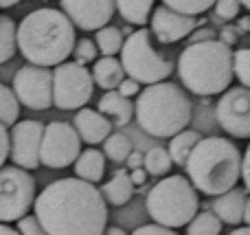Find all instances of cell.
<instances>
[{
    "label": "cell",
    "mask_w": 250,
    "mask_h": 235,
    "mask_svg": "<svg viewBox=\"0 0 250 235\" xmlns=\"http://www.w3.org/2000/svg\"><path fill=\"white\" fill-rule=\"evenodd\" d=\"M33 215L48 235H104L108 202L101 189L82 178H60L38 193Z\"/></svg>",
    "instance_id": "1"
},
{
    "label": "cell",
    "mask_w": 250,
    "mask_h": 235,
    "mask_svg": "<svg viewBox=\"0 0 250 235\" xmlns=\"http://www.w3.org/2000/svg\"><path fill=\"white\" fill-rule=\"evenodd\" d=\"M75 42V24L62 9H35L18 24V48L29 64L46 68L64 64L73 55Z\"/></svg>",
    "instance_id": "2"
},
{
    "label": "cell",
    "mask_w": 250,
    "mask_h": 235,
    "mask_svg": "<svg viewBox=\"0 0 250 235\" xmlns=\"http://www.w3.org/2000/svg\"><path fill=\"white\" fill-rule=\"evenodd\" d=\"M244 154L226 136H202L187 161V178L204 196H222L242 180Z\"/></svg>",
    "instance_id": "3"
},
{
    "label": "cell",
    "mask_w": 250,
    "mask_h": 235,
    "mask_svg": "<svg viewBox=\"0 0 250 235\" xmlns=\"http://www.w3.org/2000/svg\"><path fill=\"white\" fill-rule=\"evenodd\" d=\"M178 75L193 95H224L235 77V53L222 40L189 44L178 57Z\"/></svg>",
    "instance_id": "4"
},
{
    "label": "cell",
    "mask_w": 250,
    "mask_h": 235,
    "mask_svg": "<svg viewBox=\"0 0 250 235\" xmlns=\"http://www.w3.org/2000/svg\"><path fill=\"white\" fill-rule=\"evenodd\" d=\"M193 106L189 95L171 82L147 86L138 92V101L134 104V117L141 130L156 139H171L187 130Z\"/></svg>",
    "instance_id": "5"
},
{
    "label": "cell",
    "mask_w": 250,
    "mask_h": 235,
    "mask_svg": "<svg viewBox=\"0 0 250 235\" xmlns=\"http://www.w3.org/2000/svg\"><path fill=\"white\" fill-rule=\"evenodd\" d=\"M147 214L156 224L167 229L187 227L198 215L200 198L198 189L189 178L176 174L158 180L147 193Z\"/></svg>",
    "instance_id": "6"
},
{
    "label": "cell",
    "mask_w": 250,
    "mask_h": 235,
    "mask_svg": "<svg viewBox=\"0 0 250 235\" xmlns=\"http://www.w3.org/2000/svg\"><path fill=\"white\" fill-rule=\"evenodd\" d=\"M121 64L127 77L147 86L167 82V77L173 73V62L156 46V38L149 29H136L125 38Z\"/></svg>",
    "instance_id": "7"
},
{
    "label": "cell",
    "mask_w": 250,
    "mask_h": 235,
    "mask_svg": "<svg viewBox=\"0 0 250 235\" xmlns=\"http://www.w3.org/2000/svg\"><path fill=\"white\" fill-rule=\"evenodd\" d=\"M35 178L18 165L0 167V222H18L35 205Z\"/></svg>",
    "instance_id": "8"
},
{
    "label": "cell",
    "mask_w": 250,
    "mask_h": 235,
    "mask_svg": "<svg viewBox=\"0 0 250 235\" xmlns=\"http://www.w3.org/2000/svg\"><path fill=\"white\" fill-rule=\"evenodd\" d=\"M95 92L92 70L77 62H64L53 68V106L60 110H82Z\"/></svg>",
    "instance_id": "9"
},
{
    "label": "cell",
    "mask_w": 250,
    "mask_h": 235,
    "mask_svg": "<svg viewBox=\"0 0 250 235\" xmlns=\"http://www.w3.org/2000/svg\"><path fill=\"white\" fill-rule=\"evenodd\" d=\"M82 154V136L75 126L66 121H51L44 128L42 148H40V163L51 170H64L75 165Z\"/></svg>",
    "instance_id": "10"
},
{
    "label": "cell",
    "mask_w": 250,
    "mask_h": 235,
    "mask_svg": "<svg viewBox=\"0 0 250 235\" xmlns=\"http://www.w3.org/2000/svg\"><path fill=\"white\" fill-rule=\"evenodd\" d=\"M13 92L29 110H48L53 106V70L26 64L13 75Z\"/></svg>",
    "instance_id": "11"
},
{
    "label": "cell",
    "mask_w": 250,
    "mask_h": 235,
    "mask_svg": "<svg viewBox=\"0 0 250 235\" xmlns=\"http://www.w3.org/2000/svg\"><path fill=\"white\" fill-rule=\"evenodd\" d=\"M215 117L226 134L235 139H250V88H229L217 101Z\"/></svg>",
    "instance_id": "12"
},
{
    "label": "cell",
    "mask_w": 250,
    "mask_h": 235,
    "mask_svg": "<svg viewBox=\"0 0 250 235\" xmlns=\"http://www.w3.org/2000/svg\"><path fill=\"white\" fill-rule=\"evenodd\" d=\"M44 123L38 119H24L18 121L9 132L11 139V156L13 165L22 167L26 171L38 170L40 163V148H42V136H44Z\"/></svg>",
    "instance_id": "13"
},
{
    "label": "cell",
    "mask_w": 250,
    "mask_h": 235,
    "mask_svg": "<svg viewBox=\"0 0 250 235\" xmlns=\"http://www.w3.org/2000/svg\"><path fill=\"white\" fill-rule=\"evenodd\" d=\"M60 4L75 29L82 31L104 29L117 11L114 0H60Z\"/></svg>",
    "instance_id": "14"
},
{
    "label": "cell",
    "mask_w": 250,
    "mask_h": 235,
    "mask_svg": "<svg viewBox=\"0 0 250 235\" xmlns=\"http://www.w3.org/2000/svg\"><path fill=\"white\" fill-rule=\"evenodd\" d=\"M198 24H200L198 18L173 11V9L165 7V4L156 7L149 18V31L154 33L156 42L160 44H176L180 40L189 38L198 29Z\"/></svg>",
    "instance_id": "15"
},
{
    "label": "cell",
    "mask_w": 250,
    "mask_h": 235,
    "mask_svg": "<svg viewBox=\"0 0 250 235\" xmlns=\"http://www.w3.org/2000/svg\"><path fill=\"white\" fill-rule=\"evenodd\" d=\"M75 130L82 136V141L90 145L104 143L110 134H112V121L99 112V110L82 108L75 114Z\"/></svg>",
    "instance_id": "16"
},
{
    "label": "cell",
    "mask_w": 250,
    "mask_h": 235,
    "mask_svg": "<svg viewBox=\"0 0 250 235\" xmlns=\"http://www.w3.org/2000/svg\"><path fill=\"white\" fill-rule=\"evenodd\" d=\"M246 192L244 189H230V192L222 193V196H215L211 205V211L222 220L224 224H230V227H237V224L244 222V207H246Z\"/></svg>",
    "instance_id": "17"
},
{
    "label": "cell",
    "mask_w": 250,
    "mask_h": 235,
    "mask_svg": "<svg viewBox=\"0 0 250 235\" xmlns=\"http://www.w3.org/2000/svg\"><path fill=\"white\" fill-rule=\"evenodd\" d=\"M104 117L112 119V123L117 126H127L129 121L134 119V104L123 97L119 90H108L104 97L99 99V106H97Z\"/></svg>",
    "instance_id": "18"
},
{
    "label": "cell",
    "mask_w": 250,
    "mask_h": 235,
    "mask_svg": "<svg viewBox=\"0 0 250 235\" xmlns=\"http://www.w3.org/2000/svg\"><path fill=\"white\" fill-rule=\"evenodd\" d=\"M92 79H95V86L108 90H117L121 86V82L125 79V68L121 64V60L117 57H99L92 66Z\"/></svg>",
    "instance_id": "19"
},
{
    "label": "cell",
    "mask_w": 250,
    "mask_h": 235,
    "mask_svg": "<svg viewBox=\"0 0 250 235\" xmlns=\"http://www.w3.org/2000/svg\"><path fill=\"white\" fill-rule=\"evenodd\" d=\"M75 174H77V178L86 180V183H92V185L104 180L105 154L99 152V150H95V148H88L86 152H82L79 158L75 161Z\"/></svg>",
    "instance_id": "20"
},
{
    "label": "cell",
    "mask_w": 250,
    "mask_h": 235,
    "mask_svg": "<svg viewBox=\"0 0 250 235\" xmlns=\"http://www.w3.org/2000/svg\"><path fill=\"white\" fill-rule=\"evenodd\" d=\"M134 183L132 178H129V171L125 170H117L114 171V176L108 180V183L101 187V193H104L105 202L112 207H123L127 205L129 200H132L134 196Z\"/></svg>",
    "instance_id": "21"
},
{
    "label": "cell",
    "mask_w": 250,
    "mask_h": 235,
    "mask_svg": "<svg viewBox=\"0 0 250 235\" xmlns=\"http://www.w3.org/2000/svg\"><path fill=\"white\" fill-rule=\"evenodd\" d=\"M114 2H117V11L127 24L145 26L154 13L156 0H114Z\"/></svg>",
    "instance_id": "22"
},
{
    "label": "cell",
    "mask_w": 250,
    "mask_h": 235,
    "mask_svg": "<svg viewBox=\"0 0 250 235\" xmlns=\"http://www.w3.org/2000/svg\"><path fill=\"white\" fill-rule=\"evenodd\" d=\"M202 141V134L195 130H182L180 134L171 136V143H169V156H171L173 165L185 167L189 161L193 148Z\"/></svg>",
    "instance_id": "23"
},
{
    "label": "cell",
    "mask_w": 250,
    "mask_h": 235,
    "mask_svg": "<svg viewBox=\"0 0 250 235\" xmlns=\"http://www.w3.org/2000/svg\"><path fill=\"white\" fill-rule=\"evenodd\" d=\"M123 42V31L117 26H104V29L95 31V44L104 57H114L117 53H121Z\"/></svg>",
    "instance_id": "24"
},
{
    "label": "cell",
    "mask_w": 250,
    "mask_h": 235,
    "mask_svg": "<svg viewBox=\"0 0 250 235\" xmlns=\"http://www.w3.org/2000/svg\"><path fill=\"white\" fill-rule=\"evenodd\" d=\"M18 48V29L9 16H0V64L9 62Z\"/></svg>",
    "instance_id": "25"
},
{
    "label": "cell",
    "mask_w": 250,
    "mask_h": 235,
    "mask_svg": "<svg viewBox=\"0 0 250 235\" xmlns=\"http://www.w3.org/2000/svg\"><path fill=\"white\" fill-rule=\"evenodd\" d=\"M222 227L224 222L213 211H198V215L187 224V235H220Z\"/></svg>",
    "instance_id": "26"
},
{
    "label": "cell",
    "mask_w": 250,
    "mask_h": 235,
    "mask_svg": "<svg viewBox=\"0 0 250 235\" xmlns=\"http://www.w3.org/2000/svg\"><path fill=\"white\" fill-rule=\"evenodd\" d=\"M20 117V101H18L13 88L0 84V123L7 128H13Z\"/></svg>",
    "instance_id": "27"
},
{
    "label": "cell",
    "mask_w": 250,
    "mask_h": 235,
    "mask_svg": "<svg viewBox=\"0 0 250 235\" xmlns=\"http://www.w3.org/2000/svg\"><path fill=\"white\" fill-rule=\"evenodd\" d=\"M132 152H134V150H132V141H129L125 134H121V132L110 134L108 139L104 141L105 158H110V161H114V163H125Z\"/></svg>",
    "instance_id": "28"
},
{
    "label": "cell",
    "mask_w": 250,
    "mask_h": 235,
    "mask_svg": "<svg viewBox=\"0 0 250 235\" xmlns=\"http://www.w3.org/2000/svg\"><path fill=\"white\" fill-rule=\"evenodd\" d=\"M171 156H169V150L165 148H151L145 154V171L151 176H167L171 171Z\"/></svg>",
    "instance_id": "29"
},
{
    "label": "cell",
    "mask_w": 250,
    "mask_h": 235,
    "mask_svg": "<svg viewBox=\"0 0 250 235\" xmlns=\"http://www.w3.org/2000/svg\"><path fill=\"white\" fill-rule=\"evenodd\" d=\"M217 0H163L165 7L173 9V11H180L185 16H193L198 18L200 13H207L208 9L215 7Z\"/></svg>",
    "instance_id": "30"
},
{
    "label": "cell",
    "mask_w": 250,
    "mask_h": 235,
    "mask_svg": "<svg viewBox=\"0 0 250 235\" xmlns=\"http://www.w3.org/2000/svg\"><path fill=\"white\" fill-rule=\"evenodd\" d=\"M97 53H99V48H97L95 40H88V38H82L75 42V48H73V55H75V62L77 64H90V62H97Z\"/></svg>",
    "instance_id": "31"
},
{
    "label": "cell",
    "mask_w": 250,
    "mask_h": 235,
    "mask_svg": "<svg viewBox=\"0 0 250 235\" xmlns=\"http://www.w3.org/2000/svg\"><path fill=\"white\" fill-rule=\"evenodd\" d=\"M235 77L242 86L250 88V48L235 51Z\"/></svg>",
    "instance_id": "32"
},
{
    "label": "cell",
    "mask_w": 250,
    "mask_h": 235,
    "mask_svg": "<svg viewBox=\"0 0 250 235\" xmlns=\"http://www.w3.org/2000/svg\"><path fill=\"white\" fill-rule=\"evenodd\" d=\"M244 4L239 2V0H217L215 2V18H220V20H235V18L239 16V11H242Z\"/></svg>",
    "instance_id": "33"
},
{
    "label": "cell",
    "mask_w": 250,
    "mask_h": 235,
    "mask_svg": "<svg viewBox=\"0 0 250 235\" xmlns=\"http://www.w3.org/2000/svg\"><path fill=\"white\" fill-rule=\"evenodd\" d=\"M18 231H20V235H48L35 215H24L22 220H18Z\"/></svg>",
    "instance_id": "34"
},
{
    "label": "cell",
    "mask_w": 250,
    "mask_h": 235,
    "mask_svg": "<svg viewBox=\"0 0 250 235\" xmlns=\"http://www.w3.org/2000/svg\"><path fill=\"white\" fill-rule=\"evenodd\" d=\"M132 235H178L173 229H167V227H160V224H143V227L134 229Z\"/></svg>",
    "instance_id": "35"
},
{
    "label": "cell",
    "mask_w": 250,
    "mask_h": 235,
    "mask_svg": "<svg viewBox=\"0 0 250 235\" xmlns=\"http://www.w3.org/2000/svg\"><path fill=\"white\" fill-rule=\"evenodd\" d=\"M11 152V139H9V130L4 123H0V167L4 165V161L9 158Z\"/></svg>",
    "instance_id": "36"
},
{
    "label": "cell",
    "mask_w": 250,
    "mask_h": 235,
    "mask_svg": "<svg viewBox=\"0 0 250 235\" xmlns=\"http://www.w3.org/2000/svg\"><path fill=\"white\" fill-rule=\"evenodd\" d=\"M117 90L121 92L123 97H127V99H129V97H134V95H138V92H141V84H138L136 79H132V77H125Z\"/></svg>",
    "instance_id": "37"
},
{
    "label": "cell",
    "mask_w": 250,
    "mask_h": 235,
    "mask_svg": "<svg viewBox=\"0 0 250 235\" xmlns=\"http://www.w3.org/2000/svg\"><path fill=\"white\" fill-rule=\"evenodd\" d=\"M208 40H217V35H215V31L213 29H195L193 33H191V44H195V42H208Z\"/></svg>",
    "instance_id": "38"
},
{
    "label": "cell",
    "mask_w": 250,
    "mask_h": 235,
    "mask_svg": "<svg viewBox=\"0 0 250 235\" xmlns=\"http://www.w3.org/2000/svg\"><path fill=\"white\" fill-rule=\"evenodd\" d=\"M242 180H244V187L250 193V143L244 152V163H242Z\"/></svg>",
    "instance_id": "39"
},
{
    "label": "cell",
    "mask_w": 250,
    "mask_h": 235,
    "mask_svg": "<svg viewBox=\"0 0 250 235\" xmlns=\"http://www.w3.org/2000/svg\"><path fill=\"white\" fill-rule=\"evenodd\" d=\"M125 163H127L129 171H132V170H138V167L145 165V154H141V152H132V154L127 156V161H125Z\"/></svg>",
    "instance_id": "40"
},
{
    "label": "cell",
    "mask_w": 250,
    "mask_h": 235,
    "mask_svg": "<svg viewBox=\"0 0 250 235\" xmlns=\"http://www.w3.org/2000/svg\"><path fill=\"white\" fill-rule=\"evenodd\" d=\"M129 178H132L134 187H141V185H145V180H147V171H145V167L132 170V171H129Z\"/></svg>",
    "instance_id": "41"
},
{
    "label": "cell",
    "mask_w": 250,
    "mask_h": 235,
    "mask_svg": "<svg viewBox=\"0 0 250 235\" xmlns=\"http://www.w3.org/2000/svg\"><path fill=\"white\" fill-rule=\"evenodd\" d=\"M217 40H222L224 44H229V46H233L235 42H237V33H235V29H230V26H226V29H222V33H220V38Z\"/></svg>",
    "instance_id": "42"
},
{
    "label": "cell",
    "mask_w": 250,
    "mask_h": 235,
    "mask_svg": "<svg viewBox=\"0 0 250 235\" xmlns=\"http://www.w3.org/2000/svg\"><path fill=\"white\" fill-rule=\"evenodd\" d=\"M0 235H20V231L18 229H13V227H9V224H0Z\"/></svg>",
    "instance_id": "43"
},
{
    "label": "cell",
    "mask_w": 250,
    "mask_h": 235,
    "mask_svg": "<svg viewBox=\"0 0 250 235\" xmlns=\"http://www.w3.org/2000/svg\"><path fill=\"white\" fill-rule=\"evenodd\" d=\"M244 224L250 227V196L246 198V207H244Z\"/></svg>",
    "instance_id": "44"
},
{
    "label": "cell",
    "mask_w": 250,
    "mask_h": 235,
    "mask_svg": "<svg viewBox=\"0 0 250 235\" xmlns=\"http://www.w3.org/2000/svg\"><path fill=\"white\" fill-rule=\"evenodd\" d=\"M104 235H127V233H125L123 229H119V227H108L104 231Z\"/></svg>",
    "instance_id": "45"
},
{
    "label": "cell",
    "mask_w": 250,
    "mask_h": 235,
    "mask_svg": "<svg viewBox=\"0 0 250 235\" xmlns=\"http://www.w3.org/2000/svg\"><path fill=\"white\" fill-rule=\"evenodd\" d=\"M229 235H250V227H237V229H233Z\"/></svg>",
    "instance_id": "46"
},
{
    "label": "cell",
    "mask_w": 250,
    "mask_h": 235,
    "mask_svg": "<svg viewBox=\"0 0 250 235\" xmlns=\"http://www.w3.org/2000/svg\"><path fill=\"white\" fill-rule=\"evenodd\" d=\"M18 2H22V0H0V9H9V7H16Z\"/></svg>",
    "instance_id": "47"
},
{
    "label": "cell",
    "mask_w": 250,
    "mask_h": 235,
    "mask_svg": "<svg viewBox=\"0 0 250 235\" xmlns=\"http://www.w3.org/2000/svg\"><path fill=\"white\" fill-rule=\"evenodd\" d=\"M239 29L242 31H246V29H250V18H244L242 22H239Z\"/></svg>",
    "instance_id": "48"
},
{
    "label": "cell",
    "mask_w": 250,
    "mask_h": 235,
    "mask_svg": "<svg viewBox=\"0 0 250 235\" xmlns=\"http://www.w3.org/2000/svg\"><path fill=\"white\" fill-rule=\"evenodd\" d=\"M239 2H242L246 9H250V0H239Z\"/></svg>",
    "instance_id": "49"
},
{
    "label": "cell",
    "mask_w": 250,
    "mask_h": 235,
    "mask_svg": "<svg viewBox=\"0 0 250 235\" xmlns=\"http://www.w3.org/2000/svg\"><path fill=\"white\" fill-rule=\"evenodd\" d=\"M42 2H46V0H42Z\"/></svg>",
    "instance_id": "50"
}]
</instances>
